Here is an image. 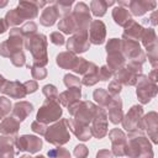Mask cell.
<instances>
[{
	"label": "cell",
	"mask_w": 158,
	"mask_h": 158,
	"mask_svg": "<svg viewBox=\"0 0 158 158\" xmlns=\"http://www.w3.org/2000/svg\"><path fill=\"white\" fill-rule=\"evenodd\" d=\"M15 141H16L15 135L0 136V158H14V156H15V151H14Z\"/></svg>",
	"instance_id": "obj_23"
},
{
	"label": "cell",
	"mask_w": 158,
	"mask_h": 158,
	"mask_svg": "<svg viewBox=\"0 0 158 158\" xmlns=\"http://www.w3.org/2000/svg\"><path fill=\"white\" fill-rule=\"evenodd\" d=\"M142 123H143V128H147L148 131V136L152 138L153 143L158 142V115L157 112L152 111L148 112L144 117H142Z\"/></svg>",
	"instance_id": "obj_17"
},
{
	"label": "cell",
	"mask_w": 158,
	"mask_h": 158,
	"mask_svg": "<svg viewBox=\"0 0 158 158\" xmlns=\"http://www.w3.org/2000/svg\"><path fill=\"white\" fill-rule=\"evenodd\" d=\"M112 75H114V72H112L107 65H102V67L99 69V80H101V81L109 80Z\"/></svg>",
	"instance_id": "obj_47"
},
{
	"label": "cell",
	"mask_w": 158,
	"mask_h": 158,
	"mask_svg": "<svg viewBox=\"0 0 158 158\" xmlns=\"http://www.w3.org/2000/svg\"><path fill=\"white\" fill-rule=\"evenodd\" d=\"M16 148L19 151H27L28 153H37L42 148V139L36 136L23 135L21 137H16L15 141Z\"/></svg>",
	"instance_id": "obj_12"
},
{
	"label": "cell",
	"mask_w": 158,
	"mask_h": 158,
	"mask_svg": "<svg viewBox=\"0 0 158 158\" xmlns=\"http://www.w3.org/2000/svg\"><path fill=\"white\" fill-rule=\"evenodd\" d=\"M143 27L141 25H138L136 21L131 20L126 26H125V31L122 35V40H132V41H137L141 40L142 33H143Z\"/></svg>",
	"instance_id": "obj_26"
},
{
	"label": "cell",
	"mask_w": 158,
	"mask_h": 158,
	"mask_svg": "<svg viewBox=\"0 0 158 158\" xmlns=\"http://www.w3.org/2000/svg\"><path fill=\"white\" fill-rule=\"evenodd\" d=\"M107 109H109V118L114 125H117L118 122L122 121L123 112H122V101L120 96H114Z\"/></svg>",
	"instance_id": "obj_21"
},
{
	"label": "cell",
	"mask_w": 158,
	"mask_h": 158,
	"mask_svg": "<svg viewBox=\"0 0 158 158\" xmlns=\"http://www.w3.org/2000/svg\"><path fill=\"white\" fill-rule=\"evenodd\" d=\"M139 74H137L136 72H133L132 69H130L127 65L120 68L118 70H116L115 73V80L118 81L121 85H135L137 81V77Z\"/></svg>",
	"instance_id": "obj_20"
},
{
	"label": "cell",
	"mask_w": 158,
	"mask_h": 158,
	"mask_svg": "<svg viewBox=\"0 0 158 158\" xmlns=\"http://www.w3.org/2000/svg\"><path fill=\"white\" fill-rule=\"evenodd\" d=\"M70 15L75 25L74 35H86L91 22V16L88 5L84 2H78L74 7V11Z\"/></svg>",
	"instance_id": "obj_5"
},
{
	"label": "cell",
	"mask_w": 158,
	"mask_h": 158,
	"mask_svg": "<svg viewBox=\"0 0 158 158\" xmlns=\"http://www.w3.org/2000/svg\"><path fill=\"white\" fill-rule=\"evenodd\" d=\"M64 84L68 89L70 88H80L81 86V81L78 77L73 75V74H65L64 75Z\"/></svg>",
	"instance_id": "obj_40"
},
{
	"label": "cell",
	"mask_w": 158,
	"mask_h": 158,
	"mask_svg": "<svg viewBox=\"0 0 158 158\" xmlns=\"http://www.w3.org/2000/svg\"><path fill=\"white\" fill-rule=\"evenodd\" d=\"M112 19L115 20V22L122 27H125L132 19H131V14L126 7L122 6H116L112 10Z\"/></svg>",
	"instance_id": "obj_31"
},
{
	"label": "cell",
	"mask_w": 158,
	"mask_h": 158,
	"mask_svg": "<svg viewBox=\"0 0 158 158\" xmlns=\"http://www.w3.org/2000/svg\"><path fill=\"white\" fill-rule=\"evenodd\" d=\"M121 88H122V85L118 83V81H116L115 79L109 84V90H107V93L114 98V96H118V94H120V91H121Z\"/></svg>",
	"instance_id": "obj_48"
},
{
	"label": "cell",
	"mask_w": 158,
	"mask_h": 158,
	"mask_svg": "<svg viewBox=\"0 0 158 158\" xmlns=\"http://www.w3.org/2000/svg\"><path fill=\"white\" fill-rule=\"evenodd\" d=\"M11 110V102L5 96H0V116L5 117Z\"/></svg>",
	"instance_id": "obj_45"
},
{
	"label": "cell",
	"mask_w": 158,
	"mask_h": 158,
	"mask_svg": "<svg viewBox=\"0 0 158 158\" xmlns=\"http://www.w3.org/2000/svg\"><path fill=\"white\" fill-rule=\"evenodd\" d=\"M7 5V1L6 0H4V1H0V7H5Z\"/></svg>",
	"instance_id": "obj_57"
},
{
	"label": "cell",
	"mask_w": 158,
	"mask_h": 158,
	"mask_svg": "<svg viewBox=\"0 0 158 158\" xmlns=\"http://www.w3.org/2000/svg\"><path fill=\"white\" fill-rule=\"evenodd\" d=\"M112 157H114V154L109 149H101L96 154V158H112Z\"/></svg>",
	"instance_id": "obj_53"
},
{
	"label": "cell",
	"mask_w": 158,
	"mask_h": 158,
	"mask_svg": "<svg viewBox=\"0 0 158 158\" xmlns=\"http://www.w3.org/2000/svg\"><path fill=\"white\" fill-rule=\"evenodd\" d=\"M68 111L75 122L83 126H89L98 111V106L90 101H79L70 105L68 107Z\"/></svg>",
	"instance_id": "obj_3"
},
{
	"label": "cell",
	"mask_w": 158,
	"mask_h": 158,
	"mask_svg": "<svg viewBox=\"0 0 158 158\" xmlns=\"http://www.w3.org/2000/svg\"><path fill=\"white\" fill-rule=\"evenodd\" d=\"M80 96H81L80 88H70V89H68V90H65L58 95V101H60V104L63 106L69 107L70 105L79 102Z\"/></svg>",
	"instance_id": "obj_25"
},
{
	"label": "cell",
	"mask_w": 158,
	"mask_h": 158,
	"mask_svg": "<svg viewBox=\"0 0 158 158\" xmlns=\"http://www.w3.org/2000/svg\"><path fill=\"white\" fill-rule=\"evenodd\" d=\"M125 60H126V58L123 57L122 51L107 53V58H106L107 67H109L112 72H114V70H118L120 68H122L123 64H125Z\"/></svg>",
	"instance_id": "obj_32"
},
{
	"label": "cell",
	"mask_w": 158,
	"mask_h": 158,
	"mask_svg": "<svg viewBox=\"0 0 158 158\" xmlns=\"http://www.w3.org/2000/svg\"><path fill=\"white\" fill-rule=\"evenodd\" d=\"M33 110V106L32 104L27 102V101H20V102H16L14 105V109H12V116L17 120V121H23Z\"/></svg>",
	"instance_id": "obj_27"
},
{
	"label": "cell",
	"mask_w": 158,
	"mask_h": 158,
	"mask_svg": "<svg viewBox=\"0 0 158 158\" xmlns=\"http://www.w3.org/2000/svg\"><path fill=\"white\" fill-rule=\"evenodd\" d=\"M90 42L88 33L86 35H74L72 36L67 42V48L72 53H83L86 49H89Z\"/></svg>",
	"instance_id": "obj_16"
},
{
	"label": "cell",
	"mask_w": 158,
	"mask_h": 158,
	"mask_svg": "<svg viewBox=\"0 0 158 158\" xmlns=\"http://www.w3.org/2000/svg\"><path fill=\"white\" fill-rule=\"evenodd\" d=\"M49 40H51V42H52L53 44H57V46H62V44H64V42H65L64 36H63L62 33H59V31L52 32L51 36H49Z\"/></svg>",
	"instance_id": "obj_49"
},
{
	"label": "cell",
	"mask_w": 158,
	"mask_h": 158,
	"mask_svg": "<svg viewBox=\"0 0 158 158\" xmlns=\"http://www.w3.org/2000/svg\"><path fill=\"white\" fill-rule=\"evenodd\" d=\"M31 128H32L33 132H36V133H38V135H42V136H44V133H46V131H47V126H46L44 123L38 122V121H33V122L31 123Z\"/></svg>",
	"instance_id": "obj_50"
},
{
	"label": "cell",
	"mask_w": 158,
	"mask_h": 158,
	"mask_svg": "<svg viewBox=\"0 0 158 158\" xmlns=\"http://www.w3.org/2000/svg\"><path fill=\"white\" fill-rule=\"evenodd\" d=\"M23 86H25L27 94H32L38 89V84L36 80H27L23 83Z\"/></svg>",
	"instance_id": "obj_52"
},
{
	"label": "cell",
	"mask_w": 158,
	"mask_h": 158,
	"mask_svg": "<svg viewBox=\"0 0 158 158\" xmlns=\"http://www.w3.org/2000/svg\"><path fill=\"white\" fill-rule=\"evenodd\" d=\"M23 46L31 52L33 57V65L44 67L48 63L47 57V37L42 33H36L25 38Z\"/></svg>",
	"instance_id": "obj_2"
},
{
	"label": "cell",
	"mask_w": 158,
	"mask_h": 158,
	"mask_svg": "<svg viewBox=\"0 0 158 158\" xmlns=\"http://www.w3.org/2000/svg\"><path fill=\"white\" fill-rule=\"evenodd\" d=\"M137 98L142 104H148L152 98L157 95V85L147 75H138L137 77Z\"/></svg>",
	"instance_id": "obj_9"
},
{
	"label": "cell",
	"mask_w": 158,
	"mask_h": 158,
	"mask_svg": "<svg viewBox=\"0 0 158 158\" xmlns=\"http://www.w3.org/2000/svg\"><path fill=\"white\" fill-rule=\"evenodd\" d=\"M143 107L141 105H135L130 109V111L126 114V116L122 118V126L125 130L128 131V133L132 132H143Z\"/></svg>",
	"instance_id": "obj_8"
},
{
	"label": "cell",
	"mask_w": 158,
	"mask_h": 158,
	"mask_svg": "<svg viewBox=\"0 0 158 158\" xmlns=\"http://www.w3.org/2000/svg\"><path fill=\"white\" fill-rule=\"evenodd\" d=\"M128 142L125 147V156L128 158H153L152 146L143 136V132L128 133Z\"/></svg>",
	"instance_id": "obj_1"
},
{
	"label": "cell",
	"mask_w": 158,
	"mask_h": 158,
	"mask_svg": "<svg viewBox=\"0 0 158 158\" xmlns=\"http://www.w3.org/2000/svg\"><path fill=\"white\" fill-rule=\"evenodd\" d=\"M147 77L149 78V80H152L153 83H156V81H157V69H153Z\"/></svg>",
	"instance_id": "obj_55"
},
{
	"label": "cell",
	"mask_w": 158,
	"mask_h": 158,
	"mask_svg": "<svg viewBox=\"0 0 158 158\" xmlns=\"http://www.w3.org/2000/svg\"><path fill=\"white\" fill-rule=\"evenodd\" d=\"M35 158H46V157H43V156H37V157H35Z\"/></svg>",
	"instance_id": "obj_59"
},
{
	"label": "cell",
	"mask_w": 158,
	"mask_h": 158,
	"mask_svg": "<svg viewBox=\"0 0 158 158\" xmlns=\"http://www.w3.org/2000/svg\"><path fill=\"white\" fill-rule=\"evenodd\" d=\"M77 59H78V57L74 53H72V52L68 51V52L59 53L57 56L56 62H57V64L60 68H63V69H72L73 70V68H74V65L77 63Z\"/></svg>",
	"instance_id": "obj_29"
},
{
	"label": "cell",
	"mask_w": 158,
	"mask_h": 158,
	"mask_svg": "<svg viewBox=\"0 0 158 158\" xmlns=\"http://www.w3.org/2000/svg\"><path fill=\"white\" fill-rule=\"evenodd\" d=\"M7 25H6V21L5 19H0V33H4L6 30H7Z\"/></svg>",
	"instance_id": "obj_54"
},
{
	"label": "cell",
	"mask_w": 158,
	"mask_h": 158,
	"mask_svg": "<svg viewBox=\"0 0 158 158\" xmlns=\"http://www.w3.org/2000/svg\"><path fill=\"white\" fill-rule=\"evenodd\" d=\"M72 4H73V1H72V0H60V1H54V6H56V9L58 10L59 15H63V16L69 15V10H70Z\"/></svg>",
	"instance_id": "obj_37"
},
{
	"label": "cell",
	"mask_w": 158,
	"mask_h": 158,
	"mask_svg": "<svg viewBox=\"0 0 158 158\" xmlns=\"http://www.w3.org/2000/svg\"><path fill=\"white\" fill-rule=\"evenodd\" d=\"M31 74L33 77V79L36 80H42L47 77V70L43 67H38V65H32L31 67Z\"/></svg>",
	"instance_id": "obj_44"
},
{
	"label": "cell",
	"mask_w": 158,
	"mask_h": 158,
	"mask_svg": "<svg viewBox=\"0 0 158 158\" xmlns=\"http://www.w3.org/2000/svg\"><path fill=\"white\" fill-rule=\"evenodd\" d=\"M67 126H68V128L78 137V139H80V141H88V139H90V137L93 136L89 126L79 125V123L75 122L73 118L67 120Z\"/></svg>",
	"instance_id": "obj_24"
},
{
	"label": "cell",
	"mask_w": 158,
	"mask_h": 158,
	"mask_svg": "<svg viewBox=\"0 0 158 158\" xmlns=\"http://www.w3.org/2000/svg\"><path fill=\"white\" fill-rule=\"evenodd\" d=\"M88 154H89V151H88V148L84 144L75 146V148H74V156L77 158H86Z\"/></svg>",
	"instance_id": "obj_51"
},
{
	"label": "cell",
	"mask_w": 158,
	"mask_h": 158,
	"mask_svg": "<svg viewBox=\"0 0 158 158\" xmlns=\"http://www.w3.org/2000/svg\"><path fill=\"white\" fill-rule=\"evenodd\" d=\"M44 138L48 143H52L54 146H62L67 143L70 138L69 128L67 126V118H62L54 125L47 127Z\"/></svg>",
	"instance_id": "obj_4"
},
{
	"label": "cell",
	"mask_w": 158,
	"mask_h": 158,
	"mask_svg": "<svg viewBox=\"0 0 158 158\" xmlns=\"http://www.w3.org/2000/svg\"><path fill=\"white\" fill-rule=\"evenodd\" d=\"M120 51H121V40H117V38L109 40L106 44V52L112 53V52H120Z\"/></svg>",
	"instance_id": "obj_46"
},
{
	"label": "cell",
	"mask_w": 158,
	"mask_h": 158,
	"mask_svg": "<svg viewBox=\"0 0 158 158\" xmlns=\"http://www.w3.org/2000/svg\"><path fill=\"white\" fill-rule=\"evenodd\" d=\"M58 17H59V12L54 6V1H51V4L47 5L43 9L42 15L40 17V22H41V25H43L46 27H49V26L56 23Z\"/></svg>",
	"instance_id": "obj_22"
},
{
	"label": "cell",
	"mask_w": 158,
	"mask_h": 158,
	"mask_svg": "<svg viewBox=\"0 0 158 158\" xmlns=\"http://www.w3.org/2000/svg\"><path fill=\"white\" fill-rule=\"evenodd\" d=\"M20 128V121H17L14 116H9V117H5L1 123H0V132L6 135V136H12V135H16L17 131Z\"/></svg>",
	"instance_id": "obj_28"
},
{
	"label": "cell",
	"mask_w": 158,
	"mask_h": 158,
	"mask_svg": "<svg viewBox=\"0 0 158 158\" xmlns=\"http://www.w3.org/2000/svg\"><path fill=\"white\" fill-rule=\"evenodd\" d=\"M93 96H94L95 101H96L100 106H104V107H107V106L110 105L111 100H112V96L107 93V90H105V89H100V88L96 89V90H94Z\"/></svg>",
	"instance_id": "obj_34"
},
{
	"label": "cell",
	"mask_w": 158,
	"mask_h": 158,
	"mask_svg": "<svg viewBox=\"0 0 158 158\" xmlns=\"http://www.w3.org/2000/svg\"><path fill=\"white\" fill-rule=\"evenodd\" d=\"M20 158H32V157H31L30 154H25V156H21Z\"/></svg>",
	"instance_id": "obj_58"
},
{
	"label": "cell",
	"mask_w": 158,
	"mask_h": 158,
	"mask_svg": "<svg viewBox=\"0 0 158 158\" xmlns=\"http://www.w3.org/2000/svg\"><path fill=\"white\" fill-rule=\"evenodd\" d=\"M5 21H6V25L10 27V26H17V25H20L23 20L20 17L19 12L16 11V9H12V10H10V11L6 12Z\"/></svg>",
	"instance_id": "obj_36"
},
{
	"label": "cell",
	"mask_w": 158,
	"mask_h": 158,
	"mask_svg": "<svg viewBox=\"0 0 158 158\" xmlns=\"http://www.w3.org/2000/svg\"><path fill=\"white\" fill-rule=\"evenodd\" d=\"M48 157L49 158H70V153L68 149L58 147L48 151Z\"/></svg>",
	"instance_id": "obj_39"
},
{
	"label": "cell",
	"mask_w": 158,
	"mask_h": 158,
	"mask_svg": "<svg viewBox=\"0 0 158 158\" xmlns=\"http://www.w3.org/2000/svg\"><path fill=\"white\" fill-rule=\"evenodd\" d=\"M25 43V37L21 32V28H12L10 30V36L9 40L2 42L0 44V54L2 57H9L19 51H22V46Z\"/></svg>",
	"instance_id": "obj_7"
},
{
	"label": "cell",
	"mask_w": 158,
	"mask_h": 158,
	"mask_svg": "<svg viewBox=\"0 0 158 158\" xmlns=\"http://www.w3.org/2000/svg\"><path fill=\"white\" fill-rule=\"evenodd\" d=\"M80 81H81V84H84L86 86H91V85L96 84L99 81V68L94 63L89 62V67H88L86 72L83 74V78Z\"/></svg>",
	"instance_id": "obj_30"
},
{
	"label": "cell",
	"mask_w": 158,
	"mask_h": 158,
	"mask_svg": "<svg viewBox=\"0 0 158 158\" xmlns=\"http://www.w3.org/2000/svg\"><path fill=\"white\" fill-rule=\"evenodd\" d=\"M157 6L156 1L152 0H132L128 1V7L132 12V15L135 16H142L143 14H146L149 10H154Z\"/></svg>",
	"instance_id": "obj_19"
},
{
	"label": "cell",
	"mask_w": 158,
	"mask_h": 158,
	"mask_svg": "<svg viewBox=\"0 0 158 158\" xmlns=\"http://www.w3.org/2000/svg\"><path fill=\"white\" fill-rule=\"evenodd\" d=\"M121 51L125 58H128L130 62L143 64L146 60V54L141 49L138 41L132 40H121Z\"/></svg>",
	"instance_id": "obj_10"
},
{
	"label": "cell",
	"mask_w": 158,
	"mask_h": 158,
	"mask_svg": "<svg viewBox=\"0 0 158 158\" xmlns=\"http://www.w3.org/2000/svg\"><path fill=\"white\" fill-rule=\"evenodd\" d=\"M156 16H157V12L154 11V12H153V14L151 15V19H149V20H151V23H152V25H157V21H156Z\"/></svg>",
	"instance_id": "obj_56"
},
{
	"label": "cell",
	"mask_w": 158,
	"mask_h": 158,
	"mask_svg": "<svg viewBox=\"0 0 158 158\" xmlns=\"http://www.w3.org/2000/svg\"><path fill=\"white\" fill-rule=\"evenodd\" d=\"M109 137L112 143V154L117 157L125 156V147L127 143V136L118 128H112L109 132Z\"/></svg>",
	"instance_id": "obj_13"
},
{
	"label": "cell",
	"mask_w": 158,
	"mask_h": 158,
	"mask_svg": "<svg viewBox=\"0 0 158 158\" xmlns=\"http://www.w3.org/2000/svg\"><path fill=\"white\" fill-rule=\"evenodd\" d=\"M15 9L22 20H32L38 15V6L36 1H20Z\"/></svg>",
	"instance_id": "obj_18"
},
{
	"label": "cell",
	"mask_w": 158,
	"mask_h": 158,
	"mask_svg": "<svg viewBox=\"0 0 158 158\" xmlns=\"http://www.w3.org/2000/svg\"><path fill=\"white\" fill-rule=\"evenodd\" d=\"M115 1H104V0H93L90 2V10L94 16L101 17L106 14V10L110 5H114Z\"/></svg>",
	"instance_id": "obj_33"
},
{
	"label": "cell",
	"mask_w": 158,
	"mask_h": 158,
	"mask_svg": "<svg viewBox=\"0 0 158 158\" xmlns=\"http://www.w3.org/2000/svg\"><path fill=\"white\" fill-rule=\"evenodd\" d=\"M88 67H89V62H88V60H85L84 58L78 57L77 63H75V65H74V68H73V72H75V73L80 74V75H83V74L86 72Z\"/></svg>",
	"instance_id": "obj_43"
},
{
	"label": "cell",
	"mask_w": 158,
	"mask_h": 158,
	"mask_svg": "<svg viewBox=\"0 0 158 158\" xmlns=\"http://www.w3.org/2000/svg\"><path fill=\"white\" fill-rule=\"evenodd\" d=\"M58 30L67 35L75 32V25H74V21H73V17L70 14L67 16H63V19L58 23Z\"/></svg>",
	"instance_id": "obj_35"
},
{
	"label": "cell",
	"mask_w": 158,
	"mask_h": 158,
	"mask_svg": "<svg viewBox=\"0 0 158 158\" xmlns=\"http://www.w3.org/2000/svg\"><path fill=\"white\" fill-rule=\"evenodd\" d=\"M0 93L6 94L12 99H23L27 95L26 89H25L22 83H20V81H7L6 79L0 85Z\"/></svg>",
	"instance_id": "obj_14"
},
{
	"label": "cell",
	"mask_w": 158,
	"mask_h": 158,
	"mask_svg": "<svg viewBox=\"0 0 158 158\" xmlns=\"http://www.w3.org/2000/svg\"><path fill=\"white\" fill-rule=\"evenodd\" d=\"M21 32H22V35H23L25 38H28V37L36 35V32H37V25L33 21H30V22L25 23L21 27Z\"/></svg>",
	"instance_id": "obj_38"
},
{
	"label": "cell",
	"mask_w": 158,
	"mask_h": 158,
	"mask_svg": "<svg viewBox=\"0 0 158 158\" xmlns=\"http://www.w3.org/2000/svg\"><path fill=\"white\" fill-rule=\"evenodd\" d=\"M42 91H43L44 96H46L48 100H58V90H57V88H56L54 85L47 84V85L43 86Z\"/></svg>",
	"instance_id": "obj_41"
},
{
	"label": "cell",
	"mask_w": 158,
	"mask_h": 158,
	"mask_svg": "<svg viewBox=\"0 0 158 158\" xmlns=\"http://www.w3.org/2000/svg\"><path fill=\"white\" fill-rule=\"evenodd\" d=\"M91 135L96 138H102L107 133V114L105 109L98 107V111L91 121L90 126Z\"/></svg>",
	"instance_id": "obj_11"
},
{
	"label": "cell",
	"mask_w": 158,
	"mask_h": 158,
	"mask_svg": "<svg viewBox=\"0 0 158 158\" xmlns=\"http://www.w3.org/2000/svg\"><path fill=\"white\" fill-rule=\"evenodd\" d=\"M10 59H11V63L15 65V67H22L25 65L26 63V58H25V54L22 51H19V52H15L10 56Z\"/></svg>",
	"instance_id": "obj_42"
},
{
	"label": "cell",
	"mask_w": 158,
	"mask_h": 158,
	"mask_svg": "<svg viewBox=\"0 0 158 158\" xmlns=\"http://www.w3.org/2000/svg\"><path fill=\"white\" fill-rule=\"evenodd\" d=\"M106 36V27L102 21L100 20H94L90 22L89 26V42L93 44H101L105 41Z\"/></svg>",
	"instance_id": "obj_15"
},
{
	"label": "cell",
	"mask_w": 158,
	"mask_h": 158,
	"mask_svg": "<svg viewBox=\"0 0 158 158\" xmlns=\"http://www.w3.org/2000/svg\"><path fill=\"white\" fill-rule=\"evenodd\" d=\"M62 107L59 105V102L57 100H46L42 106L40 107L37 116H36V121L41 122V123H49V122H54L57 120H59V117L62 116Z\"/></svg>",
	"instance_id": "obj_6"
}]
</instances>
